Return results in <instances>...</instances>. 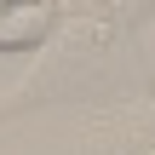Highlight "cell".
Returning <instances> with one entry per match:
<instances>
[{"label":"cell","mask_w":155,"mask_h":155,"mask_svg":"<svg viewBox=\"0 0 155 155\" xmlns=\"http://www.w3.org/2000/svg\"><path fill=\"white\" fill-rule=\"evenodd\" d=\"M58 23V6L52 0H17L0 12V52H23L35 40H46V29Z\"/></svg>","instance_id":"6da1fadb"},{"label":"cell","mask_w":155,"mask_h":155,"mask_svg":"<svg viewBox=\"0 0 155 155\" xmlns=\"http://www.w3.org/2000/svg\"><path fill=\"white\" fill-rule=\"evenodd\" d=\"M6 6H17V0H0V12H6Z\"/></svg>","instance_id":"7a4b0ae2"}]
</instances>
